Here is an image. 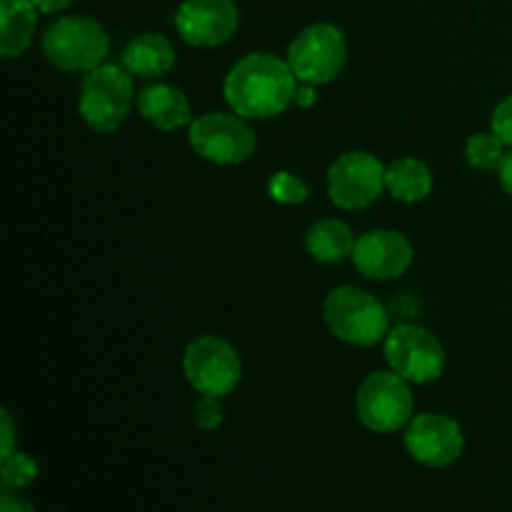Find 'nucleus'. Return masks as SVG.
Listing matches in <instances>:
<instances>
[{"instance_id": "39448f33", "label": "nucleus", "mask_w": 512, "mask_h": 512, "mask_svg": "<svg viewBox=\"0 0 512 512\" xmlns=\"http://www.w3.org/2000/svg\"><path fill=\"white\" fill-rule=\"evenodd\" d=\"M355 410L360 423L373 433H398L413 420V390L395 370H378L360 383Z\"/></svg>"}, {"instance_id": "f8f14e48", "label": "nucleus", "mask_w": 512, "mask_h": 512, "mask_svg": "<svg viewBox=\"0 0 512 512\" xmlns=\"http://www.w3.org/2000/svg\"><path fill=\"white\" fill-rule=\"evenodd\" d=\"M240 25L233 0H183L175 10V30L195 48H218L228 43Z\"/></svg>"}, {"instance_id": "20e7f679", "label": "nucleus", "mask_w": 512, "mask_h": 512, "mask_svg": "<svg viewBox=\"0 0 512 512\" xmlns=\"http://www.w3.org/2000/svg\"><path fill=\"white\" fill-rule=\"evenodd\" d=\"M133 95V75L123 65H98L80 85V118L95 133H115L128 118Z\"/></svg>"}, {"instance_id": "6e6552de", "label": "nucleus", "mask_w": 512, "mask_h": 512, "mask_svg": "<svg viewBox=\"0 0 512 512\" xmlns=\"http://www.w3.org/2000/svg\"><path fill=\"white\" fill-rule=\"evenodd\" d=\"M383 353L390 370L408 383H433L445 370V348L430 330L413 323H400L390 328L383 340Z\"/></svg>"}, {"instance_id": "f257e3e1", "label": "nucleus", "mask_w": 512, "mask_h": 512, "mask_svg": "<svg viewBox=\"0 0 512 512\" xmlns=\"http://www.w3.org/2000/svg\"><path fill=\"white\" fill-rule=\"evenodd\" d=\"M298 78L288 60L273 53H250L225 75L223 95L233 113L265 120L285 113L293 105Z\"/></svg>"}, {"instance_id": "a211bd4d", "label": "nucleus", "mask_w": 512, "mask_h": 512, "mask_svg": "<svg viewBox=\"0 0 512 512\" xmlns=\"http://www.w3.org/2000/svg\"><path fill=\"white\" fill-rule=\"evenodd\" d=\"M385 190L400 203H420L433 190V173L418 158H400L385 168Z\"/></svg>"}, {"instance_id": "1a4fd4ad", "label": "nucleus", "mask_w": 512, "mask_h": 512, "mask_svg": "<svg viewBox=\"0 0 512 512\" xmlns=\"http://www.w3.org/2000/svg\"><path fill=\"white\" fill-rule=\"evenodd\" d=\"M238 113H205L190 123V145L215 165H240L258 148L255 130Z\"/></svg>"}, {"instance_id": "393cba45", "label": "nucleus", "mask_w": 512, "mask_h": 512, "mask_svg": "<svg viewBox=\"0 0 512 512\" xmlns=\"http://www.w3.org/2000/svg\"><path fill=\"white\" fill-rule=\"evenodd\" d=\"M0 512H35V508L28 500L18 498V495H13L10 490H5L3 498H0Z\"/></svg>"}, {"instance_id": "9b49d317", "label": "nucleus", "mask_w": 512, "mask_h": 512, "mask_svg": "<svg viewBox=\"0 0 512 512\" xmlns=\"http://www.w3.org/2000/svg\"><path fill=\"white\" fill-rule=\"evenodd\" d=\"M405 448L428 468H448L465 450L463 428L443 413L415 415L405 428Z\"/></svg>"}, {"instance_id": "423d86ee", "label": "nucleus", "mask_w": 512, "mask_h": 512, "mask_svg": "<svg viewBox=\"0 0 512 512\" xmlns=\"http://www.w3.org/2000/svg\"><path fill=\"white\" fill-rule=\"evenodd\" d=\"M348 63V40L333 23H313L288 45V65L298 83L325 85Z\"/></svg>"}, {"instance_id": "dca6fc26", "label": "nucleus", "mask_w": 512, "mask_h": 512, "mask_svg": "<svg viewBox=\"0 0 512 512\" xmlns=\"http://www.w3.org/2000/svg\"><path fill=\"white\" fill-rule=\"evenodd\" d=\"M38 13L33 0H0V55L5 60L20 58L30 48Z\"/></svg>"}, {"instance_id": "5701e85b", "label": "nucleus", "mask_w": 512, "mask_h": 512, "mask_svg": "<svg viewBox=\"0 0 512 512\" xmlns=\"http://www.w3.org/2000/svg\"><path fill=\"white\" fill-rule=\"evenodd\" d=\"M490 128H493V133L498 135L508 148H512V95H508V98L500 100V103L495 105Z\"/></svg>"}, {"instance_id": "2eb2a0df", "label": "nucleus", "mask_w": 512, "mask_h": 512, "mask_svg": "<svg viewBox=\"0 0 512 512\" xmlns=\"http://www.w3.org/2000/svg\"><path fill=\"white\" fill-rule=\"evenodd\" d=\"M120 65H123L133 78H163V75L170 73L175 65V48L173 43L160 33L135 35V38L125 45Z\"/></svg>"}, {"instance_id": "4468645a", "label": "nucleus", "mask_w": 512, "mask_h": 512, "mask_svg": "<svg viewBox=\"0 0 512 512\" xmlns=\"http://www.w3.org/2000/svg\"><path fill=\"white\" fill-rule=\"evenodd\" d=\"M138 110L153 128L165 130V133L193 123V110L185 93L168 83H153L140 90Z\"/></svg>"}, {"instance_id": "412c9836", "label": "nucleus", "mask_w": 512, "mask_h": 512, "mask_svg": "<svg viewBox=\"0 0 512 512\" xmlns=\"http://www.w3.org/2000/svg\"><path fill=\"white\" fill-rule=\"evenodd\" d=\"M38 478V463L25 453H13L3 458V488L5 490H23Z\"/></svg>"}, {"instance_id": "0eeeda50", "label": "nucleus", "mask_w": 512, "mask_h": 512, "mask_svg": "<svg viewBox=\"0 0 512 512\" xmlns=\"http://www.w3.org/2000/svg\"><path fill=\"white\" fill-rule=\"evenodd\" d=\"M183 373L195 393L225 398L243 380V360L228 340L218 335H200L185 348Z\"/></svg>"}, {"instance_id": "6ab92c4d", "label": "nucleus", "mask_w": 512, "mask_h": 512, "mask_svg": "<svg viewBox=\"0 0 512 512\" xmlns=\"http://www.w3.org/2000/svg\"><path fill=\"white\" fill-rule=\"evenodd\" d=\"M505 148L508 145L490 130V133H475L470 135L465 143V160L473 170H483V173H498L500 165L505 160Z\"/></svg>"}, {"instance_id": "f3484780", "label": "nucleus", "mask_w": 512, "mask_h": 512, "mask_svg": "<svg viewBox=\"0 0 512 512\" xmlns=\"http://www.w3.org/2000/svg\"><path fill=\"white\" fill-rule=\"evenodd\" d=\"M355 243H358V240H355L350 225L338 218L318 220V223L310 225L308 233H305V250L310 253V258L325 265L353 258Z\"/></svg>"}, {"instance_id": "ddd939ff", "label": "nucleus", "mask_w": 512, "mask_h": 512, "mask_svg": "<svg viewBox=\"0 0 512 512\" xmlns=\"http://www.w3.org/2000/svg\"><path fill=\"white\" fill-rule=\"evenodd\" d=\"M353 263L365 278L395 280L413 265V245L398 230H370L355 243Z\"/></svg>"}, {"instance_id": "b1692460", "label": "nucleus", "mask_w": 512, "mask_h": 512, "mask_svg": "<svg viewBox=\"0 0 512 512\" xmlns=\"http://www.w3.org/2000/svg\"><path fill=\"white\" fill-rule=\"evenodd\" d=\"M0 420H3V458H10L15 453V423H13V415L8 410L0 413Z\"/></svg>"}, {"instance_id": "a878e982", "label": "nucleus", "mask_w": 512, "mask_h": 512, "mask_svg": "<svg viewBox=\"0 0 512 512\" xmlns=\"http://www.w3.org/2000/svg\"><path fill=\"white\" fill-rule=\"evenodd\" d=\"M315 88H318V85L298 83V90H295L293 105H298V108H313V105L318 103V95H315Z\"/></svg>"}, {"instance_id": "aec40b11", "label": "nucleus", "mask_w": 512, "mask_h": 512, "mask_svg": "<svg viewBox=\"0 0 512 512\" xmlns=\"http://www.w3.org/2000/svg\"><path fill=\"white\" fill-rule=\"evenodd\" d=\"M268 193L275 203L283 205H300L308 200L310 190L305 185V180H300L295 173H288V170H278V173L270 175L268 180Z\"/></svg>"}, {"instance_id": "7ed1b4c3", "label": "nucleus", "mask_w": 512, "mask_h": 512, "mask_svg": "<svg viewBox=\"0 0 512 512\" xmlns=\"http://www.w3.org/2000/svg\"><path fill=\"white\" fill-rule=\"evenodd\" d=\"M110 38L88 15H63L43 33V55L63 73H90L103 65Z\"/></svg>"}, {"instance_id": "bb28decb", "label": "nucleus", "mask_w": 512, "mask_h": 512, "mask_svg": "<svg viewBox=\"0 0 512 512\" xmlns=\"http://www.w3.org/2000/svg\"><path fill=\"white\" fill-rule=\"evenodd\" d=\"M33 3L40 13L53 15V13H63V10H68L75 0H33Z\"/></svg>"}, {"instance_id": "cd10ccee", "label": "nucleus", "mask_w": 512, "mask_h": 512, "mask_svg": "<svg viewBox=\"0 0 512 512\" xmlns=\"http://www.w3.org/2000/svg\"><path fill=\"white\" fill-rule=\"evenodd\" d=\"M498 175H500V185H503V190L512 198V150L510 153H505V160L503 165H500Z\"/></svg>"}, {"instance_id": "4be33fe9", "label": "nucleus", "mask_w": 512, "mask_h": 512, "mask_svg": "<svg viewBox=\"0 0 512 512\" xmlns=\"http://www.w3.org/2000/svg\"><path fill=\"white\" fill-rule=\"evenodd\" d=\"M223 398H213V395H203V398L195 403V410H193V420L195 425H198L200 430H215L223 425L225 420V410H223V403H220Z\"/></svg>"}, {"instance_id": "f03ea898", "label": "nucleus", "mask_w": 512, "mask_h": 512, "mask_svg": "<svg viewBox=\"0 0 512 512\" xmlns=\"http://www.w3.org/2000/svg\"><path fill=\"white\" fill-rule=\"evenodd\" d=\"M323 318L335 338L355 348H373L390 333L388 308L355 285H340L325 298Z\"/></svg>"}, {"instance_id": "9d476101", "label": "nucleus", "mask_w": 512, "mask_h": 512, "mask_svg": "<svg viewBox=\"0 0 512 512\" xmlns=\"http://www.w3.org/2000/svg\"><path fill=\"white\" fill-rule=\"evenodd\" d=\"M385 190V165L365 150H348L328 168V195L343 210L370 208Z\"/></svg>"}]
</instances>
